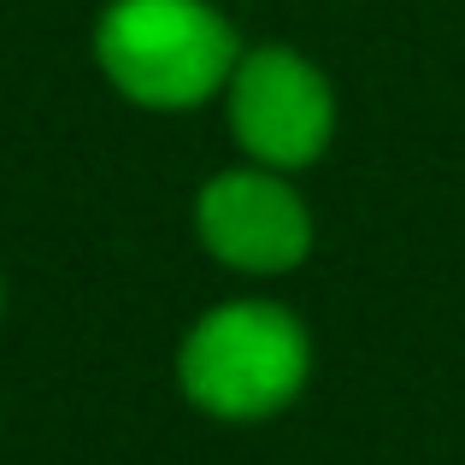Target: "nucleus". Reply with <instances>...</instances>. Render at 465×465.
<instances>
[{
    "label": "nucleus",
    "mask_w": 465,
    "mask_h": 465,
    "mask_svg": "<svg viewBox=\"0 0 465 465\" xmlns=\"http://www.w3.org/2000/svg\"><path fill=\"white\" fill-rule=\"evenodd\" d=\"M94 59L124 101L148 113H183L224 94L242 47L206 0H113L94 24Z\"/></svg>",
    "instance_id": "obj_1"
},
{
    "label": "nucleus",
    "mask_w": 465,
    "mask_h": 465,
    "mask_svg": "<svg viewBox=\"0 0 465 465\" xmlns=\"http://www.w3.org/2000/svg\"><path fill=\"white\" fill-rule=\"evenodd\" d=\"M312 371V341L301 318L272 301H224L177 348V383L201 412L253 424L283 412Z\"/></svg>",
    "instance_id": "obj_2"
},
{
    "label": "nucleus",
    "mask_w": 465,
    "mask_h": 465,
    "mask_svg": "<svg viewBox=\"0 0 465 465\" xmlns=\"http://www.w3.org/2000/svg\"><path fill=\"white\" fill-rule=\"evenodd\" d=\"M230 136L265 171H301L336 136V94L312 59L289 47H253L224 83Z\"/></svg>",
    "instance_id": "obj_3"
},
{
    "label": "nucleus",
    "mask_w": 465,
    "mask_h": 465,
    "mask_svg": "<svg viewBox=\"0 0 465 465\" xmlns=\"http://www.w3.org/2000/svg\"><path fill=\"white\" fill-rule=\"evenodd\" d=\"M194 236L230 272L277 277L295 272L312 253V213L301 201V189L289 183V171L242 165V171H218L194 194Z\"/></svg>",
    "instance_id": "obj_4"
},
{
    "label": "nucleus",
    "mask_w": 465,
    "mask_h": 465,
    "mask_svg": "<svg viewBox=\"0 0 465 465\" xmlns=\"http://www.w3.org/2000/svg\"><path fill=\"white\" fill-rule=\"evenodd\" d=\"M0 307H6V289H0Z\"/></svg>",
    "instance_id": "obj_5"
}]
</instances>
